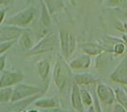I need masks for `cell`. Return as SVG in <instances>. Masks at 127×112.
<instances>
[{"label":"cell","instance_id":"7402d4cb","mask_svg":"<svg viewBox=\"0 0 127 112\" xmlns=\"http://www.w3.org/2000/svg\"><path fill=\"white\" fill-rule=\"evenodd\" d=\"M36 105L40 108H52L56 106V102L53 100H42L37 102Z\"/></svg>","mask_w":127,"mask_h":112},{"label":"cell","instance_id":"1f68e13d","mask_svg":"<svg viewBox=\"0 0 127 112\" xmlns=\"http://www.w3.org/2000/svg\"><path fill=\"white\" fill-rule=\"evenodd\" d=\"M68 2L71 3V5H72L73 6H76V2H77V0H67Z\"/></svg>","mask_w":127,"mask_h":112},{"label":"cell","instance_id":"9c48e42d","mask_svg":"<svg viewBox=\"0 0 127 112\" xmlns=\"http://www.w3.org/2000/svg\"><path fill=\"white\" fill-rule=\"evenodd\" d=\"M51 15L64 11L66 9L65 0H42Z\"/></svg>","mask_w":127,"mask_h":112},{"label":"cell","instance_id":"7c38bea8","mask_svg":"<svg viewBox=\"0 0 127 112\" xmlns=\"http://www.w3.org/2000/svg\"><path fill=\"white\" fill-rule=\"evenodd\" d=\"M97 93L99 95L100 99L103 101H105L107 104L112 103L114 100V93L112 92V89L109 86L104 84H100L98 85Z\"/></svg>","mask_w":127,"mask_h":112},{"label":"cell","instance_id":"ffe728a7","mask_svg":"<svg viewBox=\"0 0 127 112\" xmlns=\"http://www.w3.org/2000/svg\"><path fill=\"white\" fill-rule=\"evenodd\" d=\"M13 90L9 88H2L1 89V100L2 101H8L13 96Z\"/></svg>","mask_w":127,"mask_h":112},{"label":"cell","instance_id":"44dd1931","mask_svg":"<svg viewBox=\"0 0 127 112\" xmlns=\"http://www.w3.org/2000/svg\"><path fill=\"white\" fill-rule=\"evenodd\" d=\"M115 92H116V96L117 98L119 100V102L121 104H123L126 108H127V97L125 95V93L123 92V91L120 89H115Z\"/></svg>","mask_w":127,"mask_h":112},{"label":"cell","instance_id":"4fadbf2b","mask_svg":"<svg viewBox=\"0 0 127 112\" xmlns=\"http://www.w3.org/2000/svg\"><path fill=\"white\" fill-rule=\"evenodd\" d=\"M82 49L86 54L90 56H95V55H99L101 53L106 51L104 48L102 47L99 44H96V43H84L82 45Z\"/></svg>","mask_w":127,"mask_h":112},{"label":"cell","instance_id":"603a6c76","mask_svg":"<svg viewBox=\"0 0 127 112\" xmlns=\"http://www.w3.org/2000/svg\"><path fill=\"white\" fill-rule=\"evenodd\" d=\"M16 42V40H12V41H4V42H1V45H0V49H1V50H0V53H1V54L4 52H6L7 50H9V48L12 47L14 43Z\"/></svg>","mask_w":127,"mask_h":112},{"label":"cell","instance_id":"5bb4252c","mask_svg":"<svg viewBox=\"0 0 127 112\" xmlns=\"http://www.w3.org/2000/svg\"><path fill=\"white\" fill-rule=\"evenodd\" d=\"M71 101H72L73 107L79 111L82 112V111H83V107H82V102H81L80 92H79L78 84L75 82H74V83H73L72 92H71Z\"/></svg>","mask_w":127,"mask_h":112},{"label":"cell","instance_id":"8992f818","mask_svg":"<svg viewBox=\"0 0 127 112\" xmlns=\"http://www.w3.org/2000/svg\"><path fill=\"white\" fill-rule=\"evenodd\" d=\"M41 91V89L36 86H32L25 84L18 85L13 92L12 100L16 101L19 100L24 97L31 96L33 94H36Z\"/></svg>","mask_w":127,"mask_h":112},{"label":"cell","instance_id":"30bf717a","mask_svg":"<svg viewBox=\"0 0 127 112\" xmlns=\"http://www.w3.org/2000/svg\"><path fill=\"white\" fill-rule=\"evenodd\" d=\"M90 63H91L90 56L86 54L75 58L74 60H72L70 62L69 66L71 69L74 70L86 69V68H88L90 67Z\"/></svg>","mask_w":127,"mask_h":112},{"label":"cell","instance_id":"5b68a950","mask_svg":"<svg viewBox=\"0 0 127 112\" xmlns=\"http://www.w3.org/2000/svg\"><path fill=\"white\" fill-rule=\"evenodd\" d=\"M30 30V28H24L17 26L2 24L0 28V41H12L17 40L25 31Z\"/></svg>","mask_w":127,"mask_h":112},{"label":"cell","instance_id":"d6a6232c","mask_svg":"<svg viewBox=\"0 0 127 112\" xmlns=\"http://www.w3.org/2000/svg\"><path fill=\"white\" fill-rule=\"evenodd\" d=\"M23 1L25 2V3H28V2H30L32 0H23Z\"/></svg>","mask_w":127,"mask_h":112},{"label":"cell","instance_id":"836d02e7","mask_svg":"<svg viewBox=\"0 0 127 112\" xmlns=\"http://www.w3.org/2000/svg\"><path fill=\"white\" fill-rule=\"evenodd\" d=\"M97 1H98V2H104V0H97Z\"/></svg>","mask_w":127,"mask_h":112},{"label":"cell","instance_id":"6da1fadb","mask_svg":"<svg viewBox=\"0 0 127 112\" xmlns=\"http://www.w3.org/2000/svg\"><path fill=\"white\" fill-rule=\"evenodd\" d=\"M58 44H60L59 35L52 32L48 33L42 36L41 39L35 45H34L30 50L28 51L27 55L35 56L53 51L57 49Z\"/></svg>","mask_w":127,"mask_h":112},{"label":"cell","instance_id":"4316f807","mask_svg":"<svg viewBox=\"0 0 127 112\" xmlns=\"http://www.w3.org/2000/svg\"><path fill=\"white\" fill-rule=\"evenodd\" d=\"M14 2V0H0V5L2 7H6Z\"/></svg>","mask_w":127,"mask_h":112},{"label":"cell","instance_id":"d590c367","mask_svg":"<svg viewBox=\"0 0 127 112\" xmlns=\"http://www.w3.org/2000/svg\"><path fill=\"white\" fill-rule=\"evenodd\" d=\"M126 89V92H127V89H126H126Z\"/></svg>","mask_w":127,"mask_h":112},{"label":"cell","instance_id":"7a4b0ae2","mask_svg":"<svg viewBox=\"0 0 127 112\" xmlns=\"http://www.w3.org/2000/svg\"><path fill=\"white\" fill-rule=\"evenodd\" d=\"M35 18V9L32 6H29L18 13L9 17L4 21V24L8 25L17 26L24 28H29Z\"/></svg>","mask_w":127,"mask_h":112},{"label":"cell","instance_id":"52a82bcc","mask_svg":"<svg viewBox=\"0 0 127 112\" xmlns=\"http://www.w3.org/2000/svg\"><path fill=\"white\" fill-rule=\"evenodd\" d=\"M24 79V75L21 71H5L1 75V88L17 84Z\"/></svg>","mask_w":127,"mask_h":112},{"label":"cell","instance_id":"9a60e30c","mask_svg":"<svg viewBox=\"0 0 127 112\" xmlns=\"http://www.w3.org/2000/svg\"><path fill=\"white\" fill-rule=\"evenodd\" d=\"M36 66H37L38 73L41 77V79L42 80H46L48 78L49 73H50V61L48 60V59L44 58V59H42L39 61H38Z\"/></svg>","mask_w":127,"mask_h":112},{"label":"cell","instance_id":"4dcf8cb0","mask_svg":"<svg viewBox=\"0 0 127 112\" xmlns=\"http://www.w3.org/2000/svg\"><path fill=\"white\" fill-rule=\"evenodd\" d=\"M123 31L126 32V34L127 35V22H124L123 24Z\"/></svg>","mask_w":127,"mask_h":112},{"label":"cell","instance_id":"ba28073f","mask_svg":"<svg viewBox=\"0 0 127 112\" xmlns=\"http://www.w3.org/2000/svg\"><path fill=\"white\" fill-rule=\"evenodd\" d=\"M111 79L127 85V60H123L111 75Z\"/></svg>","mask_w":127,"mask_h":112},{"label":"cell","instance_id":"d6986e66","mask_svg":"<svg viewBox=\"0 0 127 112\" xmlns=\"http://www.w3.org/2000/svg\"><path fill=\"white\" fill-rule=\"evenodd\" d=\"M111 60V56L109 55L108 52H103L100 54L97 55L96 59V64L95 67L97 70H100L101 68H103L106 66V64L109 62Z\"/></svg>","mask_w":127,"mask_h":112},{"label":"cell","instance_id":"277c9868","mask_svg":"<svg viewBox=\"0 0 127 112\" xmlns=\"http://www.w3.org/2000/svg\"><path fill=\"white\" fill-rule=\"evenodd\" d=\"M62 55L65 58L69 57L74 53L77 46V38L72 32L60 31L58 33Z\"/></svg>","mask_w":127,"mask_h":112},{"label":"cell","instance_id":"e0dca14e","mask_svg":"<svg viewBox=\"0 0 127 112\" xmlns=\"http://www.w3.org/2000/svg\"><path fill=\"white\" fill-rule=\"evenodd\" d=\"M28 31H30V30L23 33L22 35L19 38V44H20L21 48L24 51H29L34 46L32 38Z\"/></svg>","mask_w":127,"mask_h":112},{"label":"cell","instance_id":"83f0119b","mask_svg":"<svg viewBox=\"0 0 127 112\" xmlns=\"http://www.w3.org/2000/svg\"><path fill=\"white\" fill-rule=\"evenodd\" d=\"M115 112H126V111L121 105H116L115 108Z\"/></svg>","mask_w":127,"mask_h":112},{"label":"cell","instance_id":"484cf974","mask_svg":"<svg viewBox=\"0 0 127 112\" xmlns=\"http://www.w3.org/2000/svg\"><path fill=\"white\" fill-rule=\"evenodd\" d=\"M7 9L6 7H2L1 10H0V24L1 25L2 24L3 21H5V17H6Z\"/></svg>","mask_w":127,"mask_h":112},{"label":"cell","instance_id":"f546056e","mask_svg":"<svg viewBox=\"0 0 127 112\" xmlns=\"http://www.w3.org/2000/svg\"><path fill=\"white\" fill-rule=\"evenodd\" d=\"M44 112H67L63 110H60V109H51V110H48V111H45Z\"/></svg>","mask_w":127,"mask_h":112},{"label":"cell","instance_id":"e575fe53","mask_svg":"<svg viewBox=\"0 0 127 112\" xmlns=\"http://www.w3.org/2000/svg\"><path fill=\"white\" fill-rule=\"evenodd\" d=\"M29 112H38V111H29Z\"/></svg>","mask_w":127,"mask_h":112},{"label":"cell","instance_id":"3957f363","mask_svg":"<svg viewBox=\"0 0 127 112\" xmlns=\"http://www.w3.org/2000/svg\"><path fill=\"white\" fill-rule=\"evenodd\" d=\"M70 66L64 60L61 56H58L53 69V79L57 86L60 89H64L70 81L71 70Z\"/></svg>","mask_w":127,"mask_h":112},{"label":"cell","instance_id":"8fae6325","mask_svg":"<svg viewBox=\"0 0 127 112\" xmlns=\"http://www.w3.org/2000/svg\"><path fill=\"white\" fill-rule=\"evenodd\" d=\"M39 2H40V6H41L39 24H40V27L42 29L47 30L51 25V19H50L51 14L49 12L46 6L45 5V3L43 2L42 0H40Z\"/></svg>","mask_w":127,"mask_h":112},{"label":"cell","instance_id":"cb8c5ba5","mask_svg":"<svg viewBox=\"0 0 127 112\" xmlns=\"http://www.w3.org/2000/svg\"><path fill=\"white\" fill-rule=\"evenodd\" d=\"M81 96H82V99L85 103V104L89 106V105H90L92 104L91 96L89 94V92H88L86 90H85V89H82L81 90Z\"/></svg>","mask_w":127,"mask_h":112},{"label":"cell","instance_id":"ac0fdd59","mask_svg":"<svg viewBox=\"0 0 127 112\" xmlns=\"http://www.w3.org/2000/svg\"><path fill=\"white\" fill-rule=\"evenodd\" d=\"M104 5L112 9H126V0H104Z\"/></svg>","mask_w":127,"mask_h":112},{"label":"cell","instance_id":"f1b7e54d","mask_svg":"<svg viewBox=\"0 0 127 112\" xmlns=\"http://www.w3.org/2000/svg\"><path fill=\"white\" fill-rule=\"evenodd\" d=\"M5 60H6V57H5V56H1V58H0V62H1L0 68H1V71L3 70V68L5 67Z\"/></svg>","mask_w":127,"mask_h":112},{"label":"cell","instance_id":"2e32d148","mask_svg":"<svg viewBox=\"0 0 127 112\" xmlns=\"http://www.w3.org/2000/svg\"><path fill=\"white\" fill-rule=\"evenodd\" d=\"M75 82L77 84L80 85H89L92 83H96L98 82V79L90 74H79L75 75Z\"/></svg>","mask_w":127,"mask_h":112},{"label":"cell","instance_id":"d4e9b609","mask_svg":"<svg viewBox=\"0 0 127 112\" xmlns=\"http://www.w3.org/2000/svg\"><path fill=\"white\" fill-rule=\"evenodd\" d=\"M125 50H126L125 45L123 42H119V43H116V44L115 45L113 52L117 55H121L125 52Z\"/></svg>","mask_w":127,"mask_h":112}]
</instances>
